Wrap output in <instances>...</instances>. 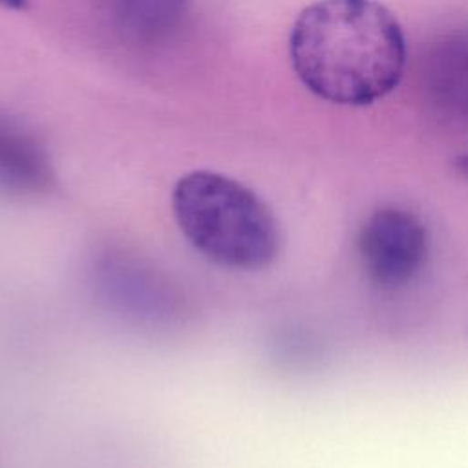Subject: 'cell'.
<instances>
[{"mask_svg":"<svg viewBox=\"0 0 468 468\" xmlns=\"http://www.w3.org/2000/svg\"><path fill=\"white\" fill-rule=\"evenodd\" d=\"M101 300L121 318L150 331L181 327L190 302L181 285L161 267L135 250L108 247L91 267Z\"/></svg>","mask_w":468,"mask_h":468,"instance_id":"cell-3","label":"cell"},{"mask_svg":"<svg viewBox=\"0 0 468 468\" xmlns=\"http://www.w3.org/2000/svg\"><path fill=\"white\" fill-rule=\"evenodd\" d=\"M362 271L380 289H400L426 267L430 234L422 219L400 207H380L358 229Z\"/></svg>","mask_w":468,"mask_h":468,"instance_id":"cell-4","label":"cell"},{"mask_svg":"<svg viewBox=\"0 0 468 468\" xmlns=\"http://www.w3.org/2000/svg\"><path fill=\"white\" fill-rule=\"evenodd\" d=\"M113 29L141 46L165 44L185 24L188 0H104Z\"/></svg>","mask_w":468,"mask_h":468,"instance_id":"cell-6","label":"cell"},{"mask_svg":"<svg viewBox=\"0 0 468 468\" xmlns=\"http://www.w3.org/2000/svg\"><path fill=\"white\" fill-rule=\"evenodd\" d=\"M289 57L316 97L366 106L400 82L406 40L393 13L377 0H318L298 15Z\"/></svg>","mask_w":468,"mask_h":468,"instance_id":"cell-1","label":"cell"},{"mask_svg":"<svg viewBox=\"0 0 468 468\" xmlns=\"http://www.w3.org/2000/svg\"><path fill=\"white\" fill-rule=\"evenodd\" d=\"M55 186V170L40 141L11 117L0 115V192L38 197Z\"/></svg>","mask_w":468,"mask_h":468,"instance_id":"cell-5","label":"cell"},{"mask_svg":"<svg viewBox=\"0 0 468 468\" xmlns=\"http://www.w3.org/2000/svg\"><path fill=\"white\" fill-rule=\"evenodd\" d=\"M172 214L188 245L223 269L260 271L280 252L282 234L272 210L230 176L185 174L172 190Z\"/></svg>","mask_w":468,"mask_h":468,"instance_id":"cell-2","label":"cell"},{"mask_svg":"<svg viewBox=\"0 0 468 468\" xmlns=\"http://www.w3.org/2000/svg\"><path fill=\"white\" fill-rule=\"evenodd\" d=\"M31 0H0V5L13 11H26L29 7Z\"/></svg>","mask_w":468,"mask_h":468,"instance_id":"cell-8","label":"cell"},{"mask_svg":"<svg viewBox=\"0 0 468 468\" xmlns=\"http://www.w3.org/2000/svg\"><path fill=\"white\" fill-rule=\"evenodd\" d=\"M428 80L437 108L468 119V33L452 35L435 48Z\"/></svg>","mask_w":468,"mask_h":468,"instance_id":"cell-7","label":"cell"},{"mask_svg":"<svg viewBox=\"0 0 468 468\" xmlns=\"http://www.w3.org/2000/svg\"><path fill=\"white\" fill-rule=\"evenodd\" d=\"M457 168H459L461 174H464L468 177V154L457 159Z\"/></svg>","mask_w":468,"mask_h":468,"instance_id":"cell-9","label":"cell"}]
</instances>
